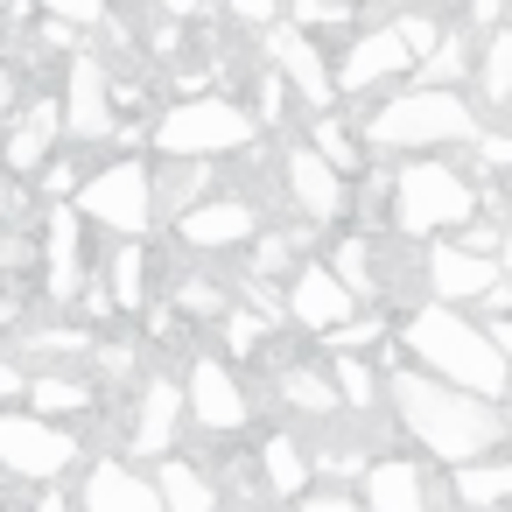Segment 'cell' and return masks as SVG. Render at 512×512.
<instances>
[{"label":"cell","mask_w":512,"mask_h":512,"mask_svg":"<svg viewBox=\"0 0 512 512\" xmlns=\"http://www.w3.org/2000/svg\"><path fill=\"white\" fill-rule=\"evenodd\" d=\"M372 8H407V0H372Z\"/></svg>","instance_id":"cell-50"},{"label":"cell","mask_w":512,"mask_h":512,"mask_svg":"<svg viewBox=\"0 0 512 512\" xmlns=\"http://www.w3.org/2000/svg\"><path fill=\"white\" fill-rule=\"evenodd\" d=\"M148 15H169V22H197L204 0H148Z\"/></svg>","instance_id":"cell-44"},{"label":"cell","mask_w":512,"mask_h":512,"mask_svg":"<svg viewBox=\"0 0 512 512\" xmlns=\"http://www.w3.org/2000/svg\"><path fill=\"white\" fill-rule=\"evenodd\" d=\"M260 232V211L246 197H204L176 218V246L183 253H246V239Z\"/></svg>","instance_id":"cell-16"},{"label":"cell","mask_w":512,"mask_h":512,"mask_svg":"<svg viewBox=\"0 0 512 512\" xmlns=\"http://www.w3.org/2000/svg\"><path fill=\"white\" fill-rule=\"evenodd\" d=\"M470 162H477V183H498V176H512V127L505 134H470Z\"/></svg>","instance_id":"cell-37"},{"label":"cell","mask_w":512,"mask_h":512,"mask_svg":"<svg viewBox=\"0 0 512 512\" xmlns=\"http://www.w3.org/2000/svg\"><path fill=\"white\" fill-rule=\"evenodd\" d=\"M386 414L435 463H477V456H491V449L512 442L505 400L470 393V386H449V379H435L421 365H400V358L386 365Z\"/></svg>","instance_id":"cell-1"},{"label":"cell","mask_w":512,"mask_h":512,"mask_svg":"<svg viewBox=\"0 0 512 512\" xmlns=\"http://www.w3.org/2000/svg\"><path fill=\"white\" fill-rule=\"evenodd\" d=\"M498 274H505V281H512V218H505V225H498Z\"/></svg>","instance_id":"cell-48"},{"label":"cell","mask_w":512,"mask_h":512,"mask_svg":"<svg viewBox=\"0 0 512 512\" xmlns=\"http://www.w3.org/2000/svg\"><path fill=\"white\" fill-rule=\"evenodd\" d=\"M470 71H477V99L505 113V99H512V29H505V22L484 36V57H477Z\"/></svg>","instance_id":"cell-33"},{"label":"cell","mask_w":512,"mask_h":512,"mask_svg":"<svg viewBox=\"0 0 512 512\" xmlns=\"http://www.w3.org/2000/svg\"><path fill=\"white\" fill-rule=\"evenodd\" d=\"M22 400L36 414H50V421H85L99 407V386L92 379H71V372H29V393Z\"/></svg>","instance_id":"cell-27"},{"label":"cell","mask_w":512,"mask_h":512,"mask_svg":"<svg viewBox=\"0 0 512 512\" xmlns=\"http://www.w3.org/2000/svg\"><path fill=\"white\" fill-rule=\"evenodd\" d=\"M463 22H477V29H498L505 22V0H470V15Z\"/></svg>","instance_id":"cell-46"},{"label":"cell","mask_w":512,"mask_h":512,"mask_svg":"<svg viewBox=\"0 0 512 512\" xmlns=\"http://www.w3.org/2000/svg\"><path fill=\"white\" fill-rule=\"evenodd\" d=\"M393 351H407L421 372H435V379H449V386H470V393H491V400H505V386H512V365H505L491 323H477V316L456 309V302H428V295H421V302L393 323Z\"/></svg>","instance_id":"cell-2"},{"label":"cell","mask_w":512,"mask_h":512,"mask_svg":"<svg viewBox=\"0 0 512 512\" xmlns=\"http://www.w3.org/2000/svg\"><path fill=\"white\" fill-rule=\"evenodd\" d=\"M183 414H190L204 435H239V428L253 421V393H246L239 365L218 358V351H197V358H190V379H183Z\"/></svg>","instance_id":"cell-9"},{"label":"cell","mask_w":512,"mask_h":512,"mask_svg":"<svg viewBox=\"0 0 512 512\" xmlns=\"http://www.w3.org/2000/svg\"><path fill=\"white\" fill-rule=\"evenodd\" d=\"M309 148H316L330 169H344V176H358V169H365V134H358V127H344L330 106L309 120Z\"/></svg>","instance_id":"cell-32"},{"label":"cell","mask_w":512,"mask_h":512,"mask_svg":"<svg viewBox=\"0 0 512 512\" xmlns=\"http://www.w3.org/2000/svg\"><path fill=\"white\" fill-rule=\"evenodd\" d=\"M260 36H267V64L281 71V85H288L309 113L337 106V78H330V64H323V50H316L309 29H295V22H267Z\"/></svg>","instance_id":"cell-13"},{"label":"cell","mask_w":512,"mask_h":512,"mask_svg":"<svg viewBox=\"0 0 512 512\" xmlns=\"http://www.w3.org/2000/svg\"><path fill=\"white\" fill-rule=\"evenodd\" d=\"M43 15H57V22H71V29H106V0H36Z\"/></svg>","instance_id":"cell-39"},{"label":"cell","mask_w":512,"mask_h":512,"mask_svg":"<svg viewBox=\"0 0 512 512\" xmlns=\"http://www.w3.org/2000/svg\"><path fill=\"white\" fill-rule=\"evenodd\" d=\"M491 337H498V351H505V365H512V316H491Z\"/></svg>","instance_id":"cell-49"},{"label":"cell","mask_w":512,"mask_h":512,"mask_svg":"<svg viewBox=\"0 0 512 512\" xmlns=\"http://www.w3.org/2000/svg\"><path fill=\"white\" fill-rule=\"evenodd\" d=\"M351 15H358V0H288V22L309 29V36H316V29H337V22H351Z\"/></svg>","instance_id":"cell-38"},{"label":"cell","mask_w":512,"mask_h":512,"mask_svg":"<svg viewBox=\"0 0 512 512\" xmlns=\"http://www.w3.org/2000/svg\"><path fill=\"white\" fill-rule=\"evenodd\" d=\"M344 183H351V176L330 169L309 141H288V148H281V190H288V204H295L302 218L337 225V218L351 211V190H344Z\"/></svg>","instance_id":"cell-14"},{"label":"cell","mask_w":512,"mask_h":512,"mask_svg":"<svg viewBox=\"0 0 512 512\" xmlns=\"http://www.w3.org/2000/svg\"><path fill=\"white\" fill-rule=\"evenodd\" d=\"M78 512H162L155 477L127 470V456H99L78 477Z\"/></svg>","instance_id":"cell-18"},{"label":"cell","mask_w":512,"mask_h":512,"mask_svg":"<svg viewBox=\"0 0 512 512\" xmlns=\"http://www.w3.org/2000/svg\"><path fill=\"white\" fill-rule=\"evenodd\" d=\"M169 302H176V316L218 323V316H225V281H211V274H176V281H169Z\"/></svg>","instance_id":"cell-35"},{"label":"cell","mask_w":512,"mask_h":512,"mask_svg":"<svg viewBox=\"0 0 512 512\" xmlns=\"http://www.w3.org/2000/svg\"><path fill=\"white\" fill-rule=\"evenodd\" d=\"M92 344H99L92 323H43V330H22L15 358H36L43 372H71L78 358H92Z\"/></svg>","instance_id":"cell-25"},{"label":"cell","mask_w":512,"mask_h":512,"mask_svg":"<svg viewBox=\"0 0 512 512\" xmlns=\"http://www.w3.org/2000/svg\"><path fill=\"white\" fill-rule=\"evenodd\" d=\"M484 211L477 176L435 162V155H407L386 176V232L393 239H435V232H463Z\"/></svg>","instance_id":"cell-3"},{"label":"cell","mask_w":512,"mask_h":512,"mask_svg":"<svg viewBox=\"0 0 512 512\" xmlns=\"http://www.w3.org/2000/svg\"><path fill=\"white\" fill-rule=\"evenodd\" d=\"M449 491L470 505V512H491V505H505L512 498V456H477V463H449Z\"/></svg>","instance_id":"cell-29"},{"label":"cell","mask_w":512,"mask_h":512,"mask_svg":"<svg viewBox=\"0 0 512 512\" xmlns=\"http://www.w3.org/2000/svg\"><path fill=\"white\" fill-rule=\"evenodd\" d=\"M29 512H71V491H64V477L57 484H36V505Z\"/></svg>","instance_id":"cell-45"},{"label":"cell","mask_w":512,"mask_h":512,"mask_svg":"<svg viewBox=\"0 0 512 512\" xmlns=\"http://www.w3.org/2000/svg\"><path fill=\"white\" fill-rule=\"evenodd\" d=\"M463 71H470V43H463V29H442V43L428 50V57H414V85H463Z\"/></svg>","instance_id":"cell-34"},{"label":"cell","mask_w":512,"mask_h":512,"mask_svg":"<svg viewBox=\"0 0 512 512\" xmlns=\"http://www.w3.org/2000/svg\"><path fill=\"white\" fill-rule=\"evenodd\" d=\"M106 295H113L120 316H141V309L155 302V253H148V239H120V246H113V260H106Z\"/></svg>","instance_id":"cell-24"},{"label":"cell","mask_w":512,"mask_h":512,"mask_svg":"<svg viewBox=\"0 0 512 512\" xmlns=\"http://www.w3.org/2000/svg\"><path fill=\"white\" fill-rule=\"evenodd\" d=\"M260 365L274 372V400H281V407H295L302 421H323V428H330V421H344V400H337L330 365L316 372V365H288V358H274V351H267Z\"/></svg>","instance_id":"cell-20"},{"label":"cell","mask_w":512,"mask_h":512,"mask_svg":"<svg viewBox=\"0 0 512 512\" xmlns=\"http://www.w3.org/2000/svg\"><path fill=\"white\" fill-rule=\"evenodd\" d=\"M281 323H267L260 309H246V302H225V316H218V337H225V358L246 372V365H260L267 358V337H274Z\"/></svg>","instance_id":"cell-31"},{"label":"cell","mask_w":512,"mask_h":512,"mask_svg":"<svg viewBox=\"0 0 512 512\" xmlns=\"http://www.w3.org/2000/svg\"><path fill=\"white\" fill-rule=\"evenodd\" d=\"M491 281H498V253H470L463 239H428V253H421V295L428 302L477 309V295Z\"/></svg>","instance_id":"cell-15"},{"label":"cell","mask_w":512,"mask_h":512,"mask_svg":"<svg viewBox=\"0 0 512 512\" xmlns=\"http://www.w3.org/2000/svg\"><path fill=\"white\" fill-rule=\"evenodd\" d=\"M71 204L85 211V225H106L113 239H148L155 232V176L134 155H120L106 169H85Z\"/></svg>","instance_id":"cell-7"},{"label":"cell","mask_w":512,"mask_h":512,"mask_svg":"<svg viewBox=\"0 0 512 512\" xmlns=\"http://www.w3.org/2000/svg\"><path fill=\"white\" fill-rule=\"evenodd\" d=\"M302 260H309V232H302V225H274V232L260 225V232L246 239V267L267 274V281H288Z\"/></svg>","instance_id":"cell-28"},{"label":"cell","mask_w":512,"mask_h":512,"mask_svg":"<svg viewBox=\"0 0 512 512\" xmlns=\"http://www.w3.org/2000/svg\"><path fill=\"white\" fill-rule=\"evenodd\" d=\"M407 71H414V50L393 36V22L358 29V36H351V50L330 64L337 99H365V92H379V85H393V78H407Z\"/></svg>","instance_id":"cell-12"},{"label":"cell","mask_w":512,"mask_h":512,"mask_svg":"<svg viewBox=\"0 0 512 512\" xmlns=\"http://www.w3.org/2000/svg\"><path fill=\"white\" fill-rule=\"evenodd\" d=\"M183 379H148L134 393V421H127V456H169L176 449V428H183Z\"/></svg>","instance_id":"cell-17"},{"label":"cell","mask_w":512,"mask_h":512,"mask_svg":"<svg viewBox=\"0 0 512 512\" xmlns=\"http://www.w3.org/2000/svg\"><path fill=\"white\" fill-rule=\"evenodd\" d=\"M330 267H337V281H344L358 302H379V239H372V232H344V239L330 246Z\"/></svg>","instance_id":"cell-30"},{"label":"cell","mask_w":512,"mask_h":512,"mask_svg":"<svg viewBox=\"0 0 512 512\" xmlns=\"http://www.w3.org/2000/svg\"><path fill=\"white\" fill-rule=\"evenodd\" d=\"M71 470H85V442L71 421H50L36 407H0V484H71Z\"/></svg>","instance_id":"cell-5"},{"label":"cell","mask_w":512,"mask_h":512,"mask_svg":"<svg viewBox=\"0 0 512 512\" xmlns=\"http://www.w3.org/2000/svg\"><path fill=\"white\" fill-rule=\"evenodd\" d=\"M505 127H512V99H505Z\"/></svg>","instance_id":"cell-51"},{"label":"cell","mask_w":512,"mask_h":512,"mask_svg":"<svg viewBox=\"0 0 512 512\" xmlns=\"http://www.w3.org/2000/svg\"><path fill=\"white\" fill-rule=\"evenodd\" d=\"M15 85H22V71H15L8 57H0V120H8V113H15Z\"/></svg>","instance_id":"cell-47"},{"label":"cell","mask_w":512,"mask_h":512,"mask_svg":"<svg viewBox=\"0 0 512 512\" xmlns=\"http://www.w3.org/2000/svg\"><path fill=\"white\" fill-rule=\"evenodd\" d=\"M365 512H435L428 505V470L407 456H372L365 463Z\"/></svg>","instance_id":"cell-22"},{"label":"cell","mask_w":512,"mask_h":512,"mask_svg":"<svg viewBox=\"0 0 512 512\" xmlns=\"http://www.w3.org/2000/svg\"><path fill=\"white\" fill-rule=\"evenodd\" d=\"M36 176H43V204H50V197H78V183H85L78 162H43Z\"/></svg>","instance_id":"cell-41"},{"label":"cell","mask_w":512,"mask_h":512,"mask_svg":"<svg viewBox=\"0 0 512 512\" xmlns=\"http://www.w3.org/2000/svg\"><path fill=\"white\" fill-rule=\"evenodd\" d=\"M386 22H393V36H400V43H407L414 57H428V50L442 43V22H435L428 8H414V0H407V8H393Z\"/></svg>","instance_id":"cell-36"},{"label":"cell","mask_w":512,"mask_h":512,"mask_svg":"<svg viewBox=\"0 0 512 512\" xmlns=\"http://www.w3.org/2000/svg\"><path fill=\"white\" fill-rule=\"evenodd\" d=\"M155 491H162V512H218V477H211V463H197V456H183V449L155 456Z\"/></svg>","instance_id":"cell-23"},{"label":"cell","mask_w":512,"mask_h":512,"mask_svg":"<svg viewBox=\"0 0 512 512\" xmlns=\"http://www.w3.org/2000/svg\"><path fill=\"white\" fill-rule=\"evenodd\" d=\"M22 393H29V365H22L15 351H0V407L22 400Z\"/></svg>","instance_id":"cell-43"},{"label":"cell","mask_w":512,"mask_h":512,"mask_svg":"<svg viewBox=\"0 0 512 512\" xmlns=\"http://www.w3.org/2000/svg\"><path fill=\"white\" fill-rule=\"evenodd\" d=\"M281 302H288V323L309 330V337H323V330H337V323H351V316L365 309V302L337 281L330 260H302V267L281 281Z\"/></svg>","instance_id":"cell-11"},{"label":"cell","mask_w":512,"mask_h":512,"mask_svg":"<svg viewBox=\"0 0 512 512\" xmlns=\"http://www.w3.org/2000/svg\"><path fill=\"white\" fill-rule=\"evenodd\" d=\"M36 246H43V302L71 316V302H78V288H85V274H92L85 211H78L71 197H50V204H43V239H36Z\"/></svg>","instance_id":"cell-8"},{"label":"cell","mask_w":512,"mask_h":512,"mask_svg":"<svg viewBox=\"0 0 512 512\" xmlns=\"http://www.w3.org/2000/svg\"><path fill=\"white\" fill-rule=\"evenodd\" d=\"M309 477H316V463H309V442L302 435H267L260 442V484H267V498H295V491H309Z\"/></svg>","instance_id":"cell-26"},{"label":"cell","mask_w":512,"mask_h":512,"mask_svg":"<svg viewBox=\"0 0 512 512\" xmlns=\"http://www.w3.org/2000/svg\"><path fill=\"white\" fill-rule=\"evenodd\" d=\"M57 106H64V134L71 141H113V127H120V113H113V71L92 50H71L64 57Z\"/></svg>","instance_id":"cell-10"},{"label":"cell","mask_w":512,"mask_h":512,"mask_svg":"<svg viewBox=\"0 0 512 512\" xmlns=\"http://www.w3.org/2000/svg\"><path fill=\"white\" fill-rule=\"evenodd\" d=\"M225 15L239 29H267V22H281V0H225Z\"/></svg>","instance_id":"cell-42"},{"label":"cell","mask_w":512,"mask_h":512,"mask_svg":"<svg viewBox=\"0 0 512 512\" xmlns=\"http://www.w3.org/2000/svg\"><path fill=\"white\" fill-rule=\"evenodd\" d=\"M253 134H260V120L239 106V99H225V92H197V99H176L162 120H148V148L155 155H239V148H253Z\"/></svg>","instance_id":"cell-6"},{"label":"cell","mask_w":512,"mask_h":512,"mask_svg":"<svg viewBox=\"0 0 512 512\" xmlns=\"http://www.w3.org/2000/svg\"><path fill=\"white\" fill-rule=\"evenodd\" d=\"M57 141H64V106H57V92H43V99H29L15 113L8 141H0V169H8V176H36Z\"/></svg>","instance_id":"cell-19"},{"label":"cell","mask_w":512,"mask_h":512,"mask_svg":"<svg viewBox=\"0 0 512 512\" xmlns=\"http://www.w3.org/2000/svg\"><path fill=\"white\" fill-rule=\"evenodd\" d=\"M148 176H155V225H176L190 204H204L211 197V155H155L148 162Z\"/></svg>","instance_id":"cell-21"},{"label":"cell","mask_w":512,"mask_h":512,"mask_svg":"<svg viewBox=\"0 0 512 512\" xmlns=\"http://www.w3.org/2000/svg\"><path fill=\"white\" fill-rule=\"evenodd\" d=\"M477 127H484V120H477V106H463L456 85H407V92H393L358 134H365V148H379V155H435V148H470Z\"/></svg>","instance_id":"cell-4"},{"label":"cell","mask_w":512,"mask_h":512,"mask_svg":"<svg viewBox=\"0 0 512 512\" xmlns=\"http://www.w3.org/2000/svg\"><path fill=\"white\" fill-rule=\"evenodd\" d=\"M295 512H365V498H351V491H337V484H309V491H295Z\"/></svg>","instance_id":"cell-40"}]
</instances>
